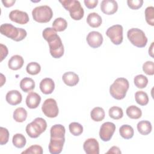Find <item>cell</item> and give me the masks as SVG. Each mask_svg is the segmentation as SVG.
Listing matches in <instances>:
<instances>
[{
	"instance_id": "30",
	"label": "cell",
	"mask_w": 154,
	"mask_h": 154,
	"mask_svg": "<svg viewBox=\"0 0 154 154\" xmlns=\"http://www.w3.org/2000/svg\"><path fill=\"white\" fill-rule=\"evenodd\" d=\"M12 142L13 145L21 149L23 147L26 143L25 137L22 134H16L13 135L12 138Z\"/></svg>"
},
{
	"instance_id": "9",
	"label": "cell",
	"mask_w": 154,
	"mask_h": 154,
	"mask_svg": "<svg viewBox=\"0 0 154 154\" xmlns=\"http://www.w3.org/2000/svg\"><path fill=\"white\" fill-rule=\"evenodd\" d=\"M48 45L50 54L53 58H60L63 55L64 52V46L59 35L52 41L48 42Z\"/></svg>"
},
{
	"instance_id": "1",
	"label": "cell",
	"mask_w": 154,
	"mask_h": 154,
	"mask_svg": "<svg viewBox=\"0 0 154 154\" xmlns=\"http://www.w3.org/2000/svg\"><path fill=\"white\" fill-rule=\"evenodd\" d=\"M129 84L125 78H118L109 87L111 96L117 99L122 100L125 98L129 89Z\"/></svg>"
},
{
	"instance_id": "35",
	"label": "cell",
	"mask_w": 154,
	"mask_h": 154,
	"mask_svg": "<svg viewBox=\"0 0 154 154\" xmlns=\"http://www.w3.org/2000/svg\"><path fill=\"white\" fill-rule=\"evenodd\" d=\"M70 132L74 136H79L83 132L82 126L78 122H72L69 125Z\"/></svg>"
},
{
	"instance_id": "33",
	"label": "cell",
	"mask_w": 154,
	"mask_h": 154,
	"mask_svg": "<svg viewBox=\"0 0 154 154\" xmlns=\"http://www.w3.org/2000/svg\"><path fill=\"white\" fill-rule=\"evenodd\" d=\"M109 116L111 118L114 120H119L123 116V111L122 108L114 106L111 107L108 111Z\"/></svg>"
},
{
	"instance_id": "24",
	"label": "cell",
	"mask_w": 154,
	"mask_h": 154,
	"mask_svg": "<svg viewBox=\"0 0 154 154\" xmlns=\"http://www.w3.org/2000/svg\"><path fill=\"white\" fill-rule=\"evenodd\" d=\"M66 129L64 126L60 124L53 125L50 130L51 137L53 138H63L65 136Z\"/></svg>"
},
{
	"instance_id": "29",
	"label": "cell",
	"mask_w": 154,
	"mask_h": 154,
	"mask_svg": "<svg viewBox=\"0 0 154 154\" xmlns=\"http://www.w3.org/2000/svg\"><path fill=\"white\" fill-rule=\"evenodd\" d=\"M52 28L58 32L64 31L67 27V21L63 17L56 18L52 23Z\"/></svg>"
},
{
	"instance_id": "18",
	"label": "cell",
	"mask_w": 154,
	"mask_h": 154,
	"mask_svg": "<svg viewBox=\"0 0 154 154\" xmlns=\"http://www.w3.org/2000/svg\"><path fill=\"white\" fill-rule=\"evenodd\" d=\"M41 102L40 96L35 92H30L26 96V104L30 109H35L38 106Z\"/></svg>"
},
{
	"instance_id": "10",
	"label": "cell",
	"mask_w": 154,
	"mask_h": 154,
	"mask_svg": "<svg viewBox=\"0 0 154 154\" xmlns=\"http://www.w3.org/2000/svg\"><path fill=\"white\" fill-rule=\"evenodd\" d=\"M115 131L116 125L114 123L109 122H105L100 128L99 137L102 141H108L111 139Z\"/></svg>"
},
{
	"instance_id": "14",
	"label": "cell",
	"mask_w": 154,
	"mask_h": 154,
	"mask_svg": "<svg viewBox=\"0 0 154 154\" xmlns=\"http://www.w3.org/2000/svg\"><path fill=\"white\" fill-rule=\"evenodd\" d=\"M83 148L87 154L99 153V144L95 138H90L87 139L83 144Z\"/></svg>"
},
{
	"instance_id": "31",
	"label": "cell",
	"mask_w": 154,
	"mask_h": 154,
	"mask_svg": "<svg viewBox=\"0 0 154 154\" xmlns=\"http://www.w3.org/2000/svg\"><path fill=\"white\" fill-rule=\"evenodd\" d=\"M135 99L138 104L141 106L146 105L149 102L147 94L143 91H138L135 93Z\"/></svg>"
},
{
	"instance_id": "16",
	"label": "cell",
	"mask_w": 154,
	"mask_h": 154,
	"mask_svg": "<svg viewBox=\"0 0 154 154\" xmlns=\"http://www.w3.org/2000/svg\"><path fill=\"white\" fill-rule=\"evenodd\" d=\"M40 89L45 94H51L55 89V83L54 81L49 78L43 79L40 83Z\"/></svg>"
},
{
	"instance_id": "47",
	"label": "cell",
	"mask_w": 154,
	"mask_h": 154,
	"mask_svg": "<svg viewBox=\"0 0 154 154\" xmlns=\"http://www.w3.org/2000/svg\"><path fill=\"white\" fill-rule=\"evenodd\" d=\"M5 82V77L4 76L2 73H1V87H2Z\"/></svg>"
},
{
	"instance_id": "12",
	"label": "cell",
	"mask_w": 154,
	"mask_h": 154,
	"mask_svg": "<svg viewBox=\"0 0 154 154\" xmlns=\"http://www.w3.org/2000/svg\"><path fill=\"white\" fill-rule=\"evenodd\" d=\"M103 36L98 31L90 32L86 38L88 45L92 48H97L101 46L103 43Z\"/></svg>"
},
{
	"instance_id": "2",
	"label": "cell",
	"mask_w": 154,
	"mask_h": 154,
	"mask_svg": "<svg viewBox=\"0 0 154 154\" xmlns=\"http://www.w3.org/2000/svg\"><path fill=\"white\" fill-rule=\"evenodd\" d=\"M1 33L16 42L23 40L27 32L25 29L21 28H17L10 23H3L0 26Z\"/></svg>"
},
{
	"instance_id": "21",
	"label": "cell",
	"mask_w": 154,
	"mask_h": 154,
	"mask_svg": "<svg viewBox=\"0 0 154 154\" xmlns=\"http://www.w3.org/2000/svg\"><path fill=\"white\" fill-rule=\"evenodd\" d=\"M87 22L92 28H97L100 26L102 22L101 16L96 13H90L87 17Z\"/></svg>"
},
{
	"instance_id": "46",
	"label": "cell",
	"mask_w": 154,
	"mask_h": 154,
	"mask_svg": "<svg viewBox=\"0 0 154 154\" xmlns=\"http://www.w3.org/2000/svg\"><path fill=\"white\" fill-rule=\"evenodd\" d=\"M153 43H154L153 42L152 43V44H151V45H150V46L149 49V54L152 57H153Z\"/></svg>"
},
{
	"instance_id": "45",
	"label": "cell",
	"mask_w": 154,
	"mask_h": 154,
	"mask_svg": "<svg viewBox=\"0 0 154 154\" xmlns=\"http://www.w3.org/2000/svg\"><path fill=\"white\" fill-rule=\"evenodd\" d=\"M2 4L5 7H10L13 5V4L16 2L15 0H2Z\"/></svg>"
},
{
	"instance_id": "42",
	"label": "cell",
	"mask_w": 154,
	"mask_h": 154,
	"mask_svg": "<svg viewBox=\"0 0 154 154\" xmlns=\"http://www.w3.org/2000/svg\"><path fill=\"white\" fill-rule=\"evenodd\" d=\"M84 2L85 5L88 8L93 9L97 6L98 4V0H84Z\"/></svg>"
},
{
	"instance_id": "5",
	"label": "cell",
	"mask_w": 154,
	"mask_h": 154,
	"mask_svg": "<svg viewBox=\"0 0 154 154\" xmlns=\"http://www.w3.org/2000/svg\"><path fill=\"white\" fill-rule=\"evenodd\" d=\"M33 19L38 23H47L53 16V11L48 5H40L35 7L32 11Z\"/></svg>"
},
{
	"instance_id": "39",
	"label": "cell",
	"mask_w": 154,
	"mask_h": 154,
	"mask_svg": "<svg viewBox=\"0 0 154 154\" xmlns=\"http://www.w3.org/2000/svg\"><path fill=\"white\" fill-rule=\"evenodd\" d=\"M143 72L148 75L154 74V63L152 61H147L143 65Z\"/></svg>"
},
{
	"instance_id": "40",
	"label": "cell",
	"mask_w": 154,
	"mask_h": 154,
	"mask_svg": "<svg viewBox=\"0 0 154 154\" xmlns=\"http://www.w3.org/2000/svg\"><path fill=\"white\" fill-rule=\"evenodd\" d=\"M9 132L7 129L1 127L0 128V144L4 145L8 141Z\"/></svg>"
},
{
	"instance_id": "38",
	"label": "cell",
	"mask_w": 154,
	"mask_h": 154,
	"mask_svg": "<svg viewBox=\"0 0 154 154\" xmlns=\"http://www.w3.org/2000/svg\"><path fill=\"white\" fill-rule=\"evenodd\" d=\"M43 152V148L42 146L35 144V145H32L29 146L28 148H27L25 150L23 151L22 152V154L23 153H32V154H42Z\"/></svg>"
},
{
	"instance_id": "25",
	"label": "cell",
	"mask_w": 154,
	"mask_h": 154,
	"mask_svg": "<svg viewBox=\"0 0 154 154\" xmlns=\"http://www.w3.org/2000/svg\"><path fill=\"white\" fill-rule=\"evenodd\" d=\"M105 113L104 109L101 107H94L90 112V116L94 122H100L105 118Z\"/></svg>"
},
{
	"instance_id": "22",
	"label": "cell",
	"mask_w": 154,
	"mask_h": 154,
	"mask_svg": "<svg viewBox=\"0 0 154 154\" xmlns=\"http://www.w3.org/2000/svg\"><path fill=\"white\" fill-rule=\"evenodd\" d=\"M20 87L24 92L28 93L34 89L35 82L32 78L25 77L20 81Z\"/></svg>"
},
{
	"instance_id": "37",
	"label": "cell",
	"mask_w": 154,
	"mask_h": 154,
	"mask_svg": "<svg viewBox=\"0 0 154 154\" xmlns=\"http://www.w3.org/2000/svg\"><path fill=\"white\" fill-rule=\"evenodd\" d=\"M145 19L146 22L151 25L154 26V7L152 6L147 7L145 10Z\"/></svg>"
},
{
	"instance_id": "32",
	"label": "cell",
	"mask_w": 154,
	"mask_h": 154,
	"mask_svg": "<svg viewBox=\"0 0 154 154\" xmlns=\"http://www.w3.org/2000/svg\"><path fill=\"white\" fill-rule=\"evenodd\" d=\"M42 35L43 38L48 43L55 38L58 35L57 34V31L53 28L48 27L44 29L43 31Z\"/></svg>"
},
{
	"instance_id": "3",
	"label": "cell",
	"mask_w": 154,
	"mask_h": 154,
	"mask_svg": "<svg viewBox=\"0 0 154 154\" xmlns=\"http://www.w3.org/2000/svg\"><path fill=\"white\" fill-rule=\"evenodd\" d=\"M59 2L63 7L70 13V17L75 20H79L84 14V8L79 1L77 0H60Z\"/></svg>"
},
{
	"instance_id": "20",
	"label": "cell",
	"mask_w": 154,
	"mask_h": 154,
	"mask_svg": "<svg viewBox=\"0 0 154 154\" xmlns=\"http://www.w3.org/2000/svg\"><path fill=\"white\" fill-rule=\"evenodd\" d=\"M24 60L22 56L19 55H14L12 56L8 62V67L13 70L20 69L23 65Z\"/></svg>"
},
{
	"instance_id": "43",
	"label": "cell",
	"mask_w": 154,
	"mask_h": 154,
	"mask_svg": "<svg viewBox=\"0 0 154 154\" xmlns=\"http://www.w3.org/2000/svg\"><path fill=\"white\" fill-rule=\"evenodd\" d=\"M0 49H1V61H2L8 55V48L5 45L3 44L0 45Z\"/></svg>"
},
{
	"instance_id": "15",
	"label": "cell",
	"mask_w": 154,
	"mask_h": 154,
	"mask_svg": "<svg viewBox=\"0 0 154 154\" xmlns=\"http://www.w3.org/2000/svg\"><path fill=\"white\" fill-rule=\"evenodd\" d=\"M100 10L106 14H113L118 10L117 2L114 0H103L100 4Z\"/></svg>"
},
{
	"instance_id": "28",
	"label": "cell",
	"mask_w": 154,
	"mask_h": 154,
	"mask_svg": "<svg viewBox=\"0 0 154 154\" xmlns=\"http://www.w3.org/2000/svg\"><path fill=\"white\" fill-rule=\"evenodd\" d=\"M27 117V111L22 107H19L16 108L13 112L14 120L19 123L23 122L26 120Z\"/></svg>"
},
{
	"instance_id": "8",
	"label": "cell",
	"mask_w": 154,
	"mask_h": 154,
	"mask_svg": "<svg viewBox=\"0 0 154 154\" xmlns=\"http://www.w3.org/2000/svg\"><path fill=\"white\" fill-rule=\"evenodd\" d=\"M42 110L43 114L48 117H56L59 112L56 100L52 98L46 99L42 106Z\"/></svg>"
},
{
	"instance_id": "19",
	"label": "cell",
	"mask_w": 154,
	"mask_h": 154,
	"mask_svg": "<svg viewBox=\"0 0 154 154\" xmlns=\"http://www.w3.org/2000/svg\"><path fill=\"white\" fill-rule=\"evenodd\" d=\"M62 79L66 85L70 87L76 85L79 81L78 75L73 72H67L64 73L63 75Z\"/></svg>"
},
{
	"instance_id": "13",
	"label": "cell",
	"mask_w": 154,
	"mask_h": 154,
	"mask_svg": "<svg viewBox=\"0 0 154 154\" xmlns=\"http://www.w3.org/2000/svg\"><path fill=\"white\" fill-rule=\"evenodd\" d=\"M65 137L63 138H53L51 137L49 144V151L52 154L60 153L63 150Z\"/></svg>"
},
{
	"instance_id": "34",
	"label": "cell",
	"mask_w": 154,
	"mask_h": 154,
	"mask_svg": "<svg viewBox=\"0 0 154 154\" xmlns=\"http://www.w3.org/2000/svg\"><path fill=\"white\" fill-rule=\"evenodd\" d=\"M134 82L137 88H144L148 84V79L146 76L140 74L134 77Z\"/></svg>"
},
{
	"instance_id": "27",
	"label": "cell",
	"mask_w": 154,
	"mask_h": 154,
	"mask_svg": "<svg viewBox=\"0 0 154 154\" xmlns=\"http://www.w3.org/2000/svg\"><path fill=\"white\" fill-rule=\"evenodd\" d=\"M127 116L132 119H138L142 116V111L140 108L135 105H131L126 109Z\"/></svg>"
},
{
	"instance_id": "6",
	"label": "cell",
	"mask_w": 154,
	"mask_h": 154,
	"mask_svg": "<svg viewBox=\"0 0 154 154\" xmlns=\"http://www.w3.org/2000/svg\"><path fill=\"white\" fill-rule=\"evenodd\" d=\"M127 37L131 43L136 47L144 48L147 43V38L143 31L133 28L128 31Z\"/></svg>"
},
{
	"instance_id": "41",
	"label": "cell",
	"mask_w": 154,
	"mask_h": 154,
	"mask_svg": "<svg viewBox=\"0 0 154 154\" xmlns=\"http://www.w3.org/2000/svg\"><path fill=\"white\" fill-rule=\"evenodd\" d=\"M128 7L132 10H137L141 8L143 4V0H128Z\"/></svg>"
},
{
	"instance_id": "7",
	"label": "cell",
	"mask_w": 154,
	"mask_h": 154,
	"mask_svg": "<svg viewBox=\"0 0 154 154\" xmlns=\"http://www.w3.org/2000/svg\"><path fill=\"white\" fill-rule=\"evenodd\" d=\"M123 26L121 25H114L107 29L106 35L113 44L119 45L123 42Z\"/></svg>"
},
{
	"instance_id": "26",
	"label": "cell",
	"mask_w": 154,
	"mask_h": 154,
	"mask_svg": "<svg viewBox=\"0 0 154 154\" xmlns=\"http://www.w3.org/2000/svg\"><path fill=\"white\" fill-rule=\"evenodd\" d=\"M120 136L125 139H130L132 138L134 134L133 128L129 125H123L119 128Z\"/></svg>"
},
{
	"instance_id": "23",
	"label": "cell",
	"mask_w": 154,
	"mask_h": 154,
	"mask_svg": "<svg viewBox=\"0 0 154 154\" xmlns=\"http://www.w3.org/2000/svg\"><path fill=\"white\" fill-rule=\"evenodd\" d=\"M137 130L140 134L143 135H147L149 134L152 129V124L147 120H142L138 123Z\"/></svg>"
},
{
	"instance_id": "4",
	"label": "cell",
	"mask_w": 154,
	"mask_h": 154,
	"mask_svg": "<svg viewBox=\"0 0 154 154\" xmlns=\"http://www.w3.org/2000/svg\"><path fill=\"white\" fill-rule=\"evenodd\" d=\"M47 128L46 120L41 117L35 118L26 126V132L29 137L32 138L38 137L45 131Z\"/></svg>"
},
{
	"instance_id": "36",
	"label": "cell",
	"mask_w": 154,
	"mask_h": 154,
	"mask_svg": "<svg viewBox=\"0 0 154 154\" xmlns=\"http://www.w3.org/2000/svg\"><path fill=\"white\" fill-rule=\"evenodd\" d=\"M26 70L28 73L31 75H35L40 73L41 70V66L37 62H31L27 64Z\"/></svg>"
},
{
	"instance_id": "11",
	"label": "cell",
	"mask_w": 154,
	"mask_h": 154,
	"mask_svg": "<svg viewBox=\"0 0 154 154\" xmlns=\"http://www.w3.org/2000/svg\"><path fill=\"white\" fill-rule=\"evenodd\" d=\"M9 18L11 21L20 25L27 23L29 20L27 13L19 10H14L10 11Z\"/></svg>"
},
{
	"instance_id": "17",
	"label": "cell",
	"mask_w": 154,
	"mask_h": 154,
	"mask_svg": "<svg viewBox=\"0 0 154 154\" xmlns=\"http://www.w3.org/2000/svg\"><path fill=\"white\" fill-rule=\"evenodd\" d=\"M6 101L11 105H17L19 104L22 100L21 93L16 90H13L7 92L5 96Z\"/></svg>"
},
{
	"instance_id": "44",
	"label": "cell",
	"mask_w": 154,
	"mask_h": 154,
	"mask_svg": "<svg viewBox=\"0 0 154 154\" xmlns=\"http://www.w3.org/2000/svg\"><path fill=\"white\" fill-rule=\"evenodd\" d=\"M122 152H121L119 147L115 146L111 147L109 149V150L106 152V153H118V154H120Z\"/></svg>"
}]
</instances>
